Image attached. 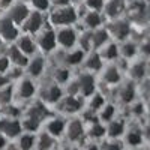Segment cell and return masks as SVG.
Returning a JSON list of instances; mask_svg holds the SVG:
<instances>
[{"label":"cell","mask_w":150,"mask_h":150,"mask_svg":"<svg viewBox=\"0 0 150 150\" xmlns=\"http://www.w3.org/2000/svg\"><path fill=\"white\" fill-rule=\"evenodd\" d=\"M129 72H131V77H132V80H143L144 77H146V72H147V66H146V63L144 62H135V63L131 66V69H129Z\"/></svg>","instance_id":"4dcf8cb0"},{"label":"cell","mask_w":150,"mask_h":150,"mask_svg":"<svg viewBox=\"0 0 150 150\" xmlns=\"http://www.w3.org/2000/svg\"><path fill=\"white\" fill-rule=\"evenodd\" d=\"M0 45H2V39H0Z\"/></svg>","instance_id":"7dc6e473"},{"label":"cell","mask_w":150,"mask_h":150,"mask_svg":"<svg viewBox=\"0 0 150 150\" xmlns=\"http://www.w3.org/2000/svg\"><path fill=\"white\" fill-rule=\"evenodd\" d=\"M104 150H120V146L116 141H108V143H105Z\"/></svg>","instance_id":"b9f144b4"},{"label":"cell","mask_w":150,"mask_h":150,"mask_svg":"<svg viewBox=\"0 0 150 150\" xmlns=\"http://www.w3.org/2000/svg\"><path fill=\"white\" fill-rule=\"evenodd\" d=\"M18 36H20V30L17 24H14L8 17L0 18V39H2V42L8 41L9 44H14Z\"/></svg>","instance_id":"52a82bcc"},{"label":"cell","mask_w":150,"mask_h":150,"mask_svg":"<svg viewBox=\"0 0 150 150\" xmlns=\"http://www.w3.org/2000/svg\"><path fill=\"white\" fill-rule=\"evenodd\" d=\"M105 135V128L102 126L101 123H92L89 128V137L92 138H102Z\"/></svg>","instance_id":"74e56055"},{"label":"cell","mask_w":150,"mask_h":150,"mask_svg":"<svg viewBox=\"0 0 150 150\" xmlns=\"http://www.w3.org/2000/svg\"><path fill=\"white\" fill-rule=\"evenodd\" d=\"M87 150H99V149H98V147H96L95 144H90L89 147H87Z\"/></svg>","instance_id":"bcb514c9"},{"label":"cell","mask_w":150,"mask_h":150,"mask_svg":"<svg viewBox=\"0 0 150 150\" xmlns=\"http://www.w3.org/2000/svg\"><path fill=\"white\" fill-rule=\"evenodd\" d=\"M138 54V45L132 41H123L119 45V56L125 59H132Z\"/></svg>","instance_id":"484cf974"},{"label":"cell","mask_w":150,"mask_h":150,"mask_svg":"<svg viewBox=\"0 0 150 150\" xmlns=\"http://www.w3.org/2000/svg\"><path fill=\"white\" fill-rule=\"evenodd\" d=\"M101 51H99V57L102 60H116L119 57V45L114 44V42H107L104 47L99 48Z\"/></svg>","instance_id":"cb8c5ba5"},{"label":"cell","mask_w":150,"mask_h":150,"mask_svg":"<svg viewBox=\"0 0 150 150\" xmlns=\"http://www.w3.org/2000/svg\"><path fill=\"white\" fill-rule=\"evenodd\" d=\"M21 26L24 32H26V35H36L44 27V14L36 11H30V14L27 15V18L24 20Z\"/></svg>","instance_id":"9c48e42d"},{"label":"cell","mask_w":150,"mask_h":150,"mask_svg":"<svg viewBox=\"0 0 150 150\" xmlns=\"http://www.w3.org/2000/svg\"><path fill=\"white\" fill-rule=\"evenodd\" d=\"M77 20H78V14L75 8L71 5L54 8V11L50 14V23L57 27H71Z\"/></svg>","instance_id":"6da1fadb"},{"label":"cell","mask_w":150,"mask_h":150,"mask_svg":"<svg viewBox=\"0 0 150 150\" xmlns=\"http://www.w3.org/2000/svg\"><path fill=\"white\" fill-rule=\"evenodd\" d=\"M71 2H74V0H71Z\"/></svg>","instance_id":"c3c4849f"},{"label":"cell","mask_w":150,"mask_h":150,"mask_svg":"<svg viewBox=\"0 0 150 150\" xmlns=\"http://www.w3.org/2000/svg\"><path fill=\"white\" fill-rule=\"evenodd\" d=\"M33 6L36 12H41V14H44L45 11L50 9V0H29V8Z\"/></svg>","instance_id":"d590c367"},{"label":"cell","mask_w":150,"mask_h":150,"mask_svg":"<svg viewBox=\"0 0 150 150\" xmlns=\"http://www.w3.org/2000/svg\"><path fill=\"white\" fill-rule=\"evenodd\" d=\"M105 104V99L102 95H99V93H93L89 96V104H87V107H89L92 111H99Z\"/></svg>","instance_id":"1f68e13d"},{"label":"cell","mask_w":150,"mask_h":150,"mask_svg":"<svg viewBox=\"0 0 150 150\" xmlns=\"http://www.w3.org/2000/svg\"><path fill=\"white\" fill-rule=\"evenodd\" d=\"M74 83H75V86H77L78 95H81V96H90V95L95 93L96 81H95V78H93L92 74L84 72V74L80 75V77L75 78Z\"/></svg>","instance_id":"8992f818"},{"label":"cell","mask_w":150,"mask_h":150,"mask_svg":"<svg viewBox=\"0 0 150 150\" xmlns=\"http://www.w3.org/2000/svg\"><path fill=\"white\" fill-rule=\"evenodd\" d=\"M12 98H14V90L11 87H5V89H0V105H8L12 104Z\"/></svg>","instance_id":"8d00e7d4"},{"label":"cell","mask_w":150,"mask_h":150,"mask_svg":"<svg viewBox=\"0 0 150 150\" xmlns=\"http://www.w3.org/2000/svg\"><path fill=\"white\" fill-rule=\"evenodd\" d=\"M84 3L89 11H95V12H101L104 8V0H84Z\"/></svg>","instance_id":"f35d334b"},{"label":"cell","mask_w":150,"mask_h":150,"mask_svg":"<svg viewBox=\"0 0 150 150\" xmlns=\"http://www.w3.org/2000/svg\"><path fill=\"white\" fill-rule=\"evenodd\" d=\"M24 69H26L27 78H30V77L38 78V77H41L44 69H45V60L41 56H33L32 59H29V63Z\"/></svg>","instance_id":"9a60e30c"},{"label":"cell","mask_w":150,"mask_h":150,"mask_svg":"<svg viewBox=\"0 0 150 150\" xmlns=\"http://www.w3.org/2000/svg\"><path fill=\"white\" fill-rule=\"evenodd\" d=\"M108 35H110V39L112 38V39H116L119 42H123V41H126V38L129 36L131 33V27H129V23L126 20H112L110 23V26L107 29Z\"/></svg>","instance_id":"3957f363"},{"label":"cell","mask_w":150,"mask_h":150,"mask_svg":"<svg viewBox=\"0 0 150 150\" xmlns=\"http://www.w3.org/2000/svg\"><path fill=\"white\" fill-rule=\"evenodd\" d=\"M63 98V93H62L60 87L54 83H48L44 86V89L41 90V99L42 104H57L60 99Z\"/></svg>","instance_id":"8fae6325"},{"label":"cell","mask_w":150,"mask_h":150,"mask_svg":"<svg viewBox=\"0 0 150 150\" xmlns=\"http://www.w3.org/2000/svg\"><path fill=\"white\" fill-rule=\"evenodd\" d=\"M5 56L8 57L11 66H14V68L24 69V68L27 66V63H29V57H27V56H24V54L20 51V50H18L14 44H11V45L8 47Z\"/></svg>","instance_id":"7c38bea8"},{"label":"cell","mask_w":150,"mask_h":150,"mask_svg":"<svg viewBox=\"0 0 150 150\" xmlns=\"http://www.w3.org/2000/svg\"><path fill=\"white\" fill-rule=\"evenodd\" d=\"M11 68V63L5 54H0V74H6Z\"/></svg>","instance_id":"ab89813d"},{"label":"cell","mask_w":150,"mask_h":150,"mask_svg":"<svg viewBox=\"0 0 150 150\" xmlns=\"http://www.w3.org/2000/svg\"><path fill=\"white\" fill-rule=\"evenodd\" d=\"M36 48H39L44 53H51L57 47L56 44V32L53 29H41L36 33Z\"/></svg>","instance_id":"7a4b0ae2"},{"label":"cell","mask_w":150,"mask_h":150,"mask_svg":"<svg viewBox=\"0 0 150 150\" xmlns=\"http://www.w3.org/2000/svg\"><path fill=\"white\" fill-rule=\"evenodd\" d=\"M83 21H84V26L87 27V30L92 32V30H96L102 26L104 23V15L101 12H95V11H89L87 14L83 17Z\"/></svg>","instance_id":"ac0fdd59"},{"label":"cell","mask_w":150,"mask_h":150,"mask_svg":"<svg viewBox=\"0 0 150 150\" xmlns=\"http://www.w3.org/2000/svg\"><path fill=\"white\" fill-rule=\"evenodd\" d=\"M26 116H27V117H33V119L39 120V122L45 120V119L48 117L47 105L42 104V102H35V104L29 108V111H27V114H26Z\"/></svg>","instance_id":"d4e9b609"},{"label":"cell","mask_w":150,"mask_h":150,"mask_svg":"<svg viewBox=\"0 0 150 150\" xmlns=\"http://www.w3.org/2000/svg\"><path fill=\"white\" fill-rule=\"evenodd\" d=\"M14 45L20 50L24 56H27L29 59H30V56H33L35 51H36V44H35V41H33V38H32L30 35H26V33L20 35V36L17 38V41L14 42Z\"/></svg>","instance_id":"5bb4252c"},{"label":"cell","mask_w":150,"mask_h":150,"mask_svg":"<svg viewBox=\"0 0 150 150\" xmlns=\"http://www.w3.org/2000/svg\"><path fill=\"white\" fill-rule=\"evenodd\" d=\"M83 63L87 72H98L102 69V59L99 57L98 53H87L83 59Z\"/></svg>","instance_id":"44dd1931"},{"label":"cell","mask_w":150,"mask_h":150,"mask_svg":"<svg viewBox=\"0 0 150 150\" xmlns=\"http://www.w3.org/2000/svg\"><path fill=\"white\" fill-rule=\"evenodd\" d=\"M69 3H71V0H50V5H54L56 8L68 6Z\"/></svg>","instance_id":"60d3db41"},{"label":"cell","mask_w":150,"mask_h":150,"mask_svg":"<svg viewBox=\"0 0 150 150\" xmlns=\"http://www.w3.org/2000/svg\"><path fill=\"white\" fill-rule=\"evenodd\" d=\"M122 78V75H120V71L117 66L114 65H108L107 68H104L102 71V81L105 84H117Z\"/></svg>","instance_id":"603a6c76"},{"label":"cell","mask_w":150,"mask_h":150,"mask_svg":"<svg viewBox=\"0 0 150 150\" xmlns=\"http://www.w3.org/2000/svg\"><path fill=\"white\" fill-rule=\"evenodd\" d=\"M35 146H38V149H39V150H51L54 147V138H53V137H50L45 132V134H42L39 141L35 143Z\"/></svg>","instance_id":"e575fe53"},{"label":"cell","mask_w":150,"mask_h":150,"mask_svg":"<svg viewBox=\"0 0 150 150\" xmlns=\"http://www.w3.org/2000/svg\"><path fill=\"white\" fill-rule=\"evenodd\" d=\"M135 87L131 84V83H128V84H123L122 87H120V90H119V99L122 102H126V104H129V102H132L134 101V98H135Z\"/></svg>","instance_id":"f1b7e54d"},{"label":"cell","mask_w":150,"mask_h":150,"mask_svg":"<svg viewBox=\"0 0 150 150\" xmlns=\"http://www.w3.org/2000/svg\"><path fill=\"white\" fill-rule=\"evenodd\" d=\"M86 53L81 51L80 48H72V50H65L63 53L59 56V66H63V68H72V66H77L78 63H83V59H84Z\"/></svg>","instance_id":"5b68a950"},{"label":"cell","mask_w":150,"mask_h":150,"mask_svg":"<svg viewBox=\"0 0 150 150\" xmlns=\"http://www.w3.org/2000/svg\"><path fill=\"white\" fill-rule=\"evenodd\" d=\"M30 14V8L27 3H23V2H18V3H12L9 8H8V18L17 24V26H21L24 23V20L27 18V15Z\"/></svg>","instance_id":"ba28073f"},{"label":"cell","mask_w":150,"mask_h":150,"mask_svg":"<svg viewBox=\"0 0 150 150\" xmlns=\"http://www.w3.org/2000/svg\"><path fill=\"white\" fill-rule=\"evenodd\" d=\"M60 108L63 112H68V114H75L81 107H83V102L80 101V98L78 96H71L68 95L66 98H62L60 101Z\"/></svg>","instance_id":"2e32d148"},{"label":"cell","mask_w":150,"mask_h":150,"mask_svg":"<svg viewBox=\"0 0 150 150\" xmlns=\"http://www.w3.org/2000/svg\"><path fill=\"white\" fill-rule=\"evenodd\" d=\"M102 9L105 11L107 17H110L111 20H116L125 11V0H108L107 3H104Z\"/></svg>","instance_id":"e0dca14e"},{"label":"cell","mask_w":150,"mask_h":150,"mask_svg":"<svg viewBox=\"0 0 150 150\" xmlns=\"http://www.w3.org/2000/svg\"><path fill=\"white\" fill-rule=\"evenodd\" d=\"M36 138L33 137V134H21L17 140V149L18 150H32L35 147Z\"/></svg>","instance_id":"83f0119b"},{"label":"cell","mask_w":150,"mask_h":150,"mask_svg":"<svg viewBox=\"0 0 150 150\" xmlns=\"http://www.w3.org/2000/svg\"><path fill=\"white\" fill-rule=\"evenodd\" d=\"M114 112H116V108L112 104H104V107L99 110V119L104 120V122H111L112 119H114Z\"/></svg>","instance_id":"d6a6232c"},{"label":"cell","mask_w":150,"mask_h":150,"mask_svg":"<svg viewBox=\"0 0 150 150\" xmlns=\"http://www.w3.org/2000/svg\"><path fill=\"white\" fill-rule=\"evenodd\" d=\"M6 147V138L3 135H0V150H3Z\"/></svg>","instance_id":"f6af8a7d"},{"label":"cell","mask_w":150,"mask_h":150,"mask_svg":"<svg viewBox=\"0 0 150 150\" xmlns=\"http://www.w3.org/2000/svg\"><path fill=\"white\" fill-rule=\"evenodd\" d=\"M0 135L5 138H17L21 135V123L18 119H2L0 120Z\"/></svg>","instance_id":"30bf717a"},{"label":"cell","mask_w":150,"mask_h":150,"mask_svg":"<svg viewBox=\"0 0 150 150\" xmlns=\"http://www.w3.org/2000/svg\"><path fill=\"white\" fill-rule=\"evenodd\" d=\"M141 138H143L141 132H140V131H137V129L128 131L126 134H125V141H126L129 146H132V147L140 146V144H141Z\"/></svg>","instance_id":"836d02e7"},{"label":"cell","mask_w":150,"mask_h":150,"mask_svg":"<svg viewBox=\"0 0 150 150\" xmlns=\"http://www.w3.org/2000/svg\"><path fill=\"white\" fill-rule=\"evenodd\" d=\"M53 83L54 84H57V86H60V84H65V83H68L69 81V71L66 69V68H63V66H56L54 69H53Z\"/></svg>","instance_id":"f546056e"},{"label":"cell","mask_w":150,"mask_h":150,"mask_svg":"<svg viewBox=\"0 0 150 150\" xmlns=\"http://www.w3.org/2000/svg\"><path fill=\"white\" fill-rule=\"evenodd\" d=\"M90 42H92V48H96V50H99L107 42H110V35H108L107 29L99 27L96 30H92L90 32Z\"/></svg>","instance_id":"ffe728a7"},{"label":"cell","mask_w":150,"mask_h":150,"mask_svg":"<svg viewBox=\"0 0 150 150\" xmlns=\"http://www.w3.org/2000/svg\"><path fill=\"white\" fill-rule=\"evenodd\" d=\"M65 132L68 135V138L71 141H78L81 137L84 135V126L80 120H72L69 123H66V128H65Z\"/></svg>","instance_id":"d6986e66"},{"label":"cell","mask_w":150,"mask_h":150,"mask_svg":"<svg viewBox=\"0 0 150 150\" xmlns=\"http://www.w3.org/2000/svg\"><path fill=\"white\" fill-rule=\"evenodd\" d=\"M65 128H66V122L63 119L54 117L47 123V134L50 137H53V138H56V137H60L62 134H65Z\"/></svg>","instance_id":"7402d4cb"},{"label":"cell","mask_w":150,"mask_h":150,"mask_svg":"<svg viewBox=\"0 0 150 150\" xmlns=\"http://www.w3.org/2000/svg\"><path fill=\"white\" fill-rule=\"evenodd\" d=\"M105 134L110 137V138H117V137H122L125 134V125L123 122H119V120H111L110 125L105 128Z\"/></svg>","instance_id":"4316f807"},{"label":"cell","mask_w":150,"mask_h":150,"mask_svg":"<svg viewBox=\"0 0 150 150\" xmlns=\"http://www.w3.org/2000/svg\"><path fill=\"white\" fill-rule=\"evenodd\" d=\"M36 93V87L33 84V81L27 77L21 78L18 83H17V87H15V92L14 95H17L20 99H23V101H27V99L33 98Z\"/></svg>","instance_id":"4fadbf2b"},{"label":"cell","mask_w":150,"mask_h":150,"mask_svg":"<svg viewBox=\"0 0 150 150\" xmlns=\"http://www.w3.org/2000/svg\"><path fill=\"white\" fill-rule=\"evenodd\" d=\"M77 32L72 27H59L56 32V44L63 50H72L77 45Z\"/></svg>","instance_id":"277c9868"},{"label":"cell","mask_w":150,"mask_h":150,"mask_svg":"<svg viewBox=\"0 0 150 150\" xmlns=\"http://www.w3.org/2000/svg\"><path fill=\"white\" fill-rule=\"evenodd\" d=\"M9 78H8V75L6 74H0V89H5V87L9 84Z\"/></svg>","instance_id":"7bdbcfd3"},{"label":"cell","mask_w":150,"mask_h":150,"mask_svg":"<svg viewBox=\"0 0 150 150\" xmlns=\"http://www.w3.org/2000/svg\"><path fill=\"white\" fill-rule=\"evenodd\" d=\"M12 3L14 0H0V8H9Z\"/></svg>","instance_id":"ee69618b"}]
</instances>
